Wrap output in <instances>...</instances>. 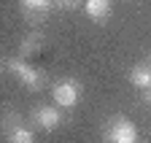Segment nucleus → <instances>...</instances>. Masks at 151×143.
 Here are the masks:
<instances>
[{"mask_svg":"<svg viewBox=\"0 0 151 143\" xmlns=\"http://www.w3.org/2000/svg\"><path fill=\"white\" fill-rule=\"evenodd\" d=\"M113 11V0H84V14L94 22H105Z\"/></svg>","mask_w":151,"mask_h":143,"instance_id":"423d86ee","label":"nucleus"},{"mask_svg":"<svg viewBox=\"0 0 151 143\" xmlns=\"http://www.w3.org/2000/svg\"><path fill=\"white\" fill-rule=\"evenodd\" d=\"M148 65H151V60H148Z\"/></svg>","mask_w":151,"mask_h":143,"instance_id":"f8f14e48","label":"nucleus"},{"mask_svg":"<svg viewBox=\"0 0 151 143\" xmlns=\"http://www.w3.org/2000/svg\"><path fill=\"white\" fill-rule=\"evenodd\" d=\"M57 3H60L62 8H70V11H73V8H78V6H84L81 0H57Z\"/></svg>","mask_w":151,"mask_h":143,"instance_id":"9d476101","label":"nucleus"},{"mask_svg":"<svg viewBox=\"0 0 151 143\" xmlns=\"http://www.w3.org/2000/svg\"><path fill=\"white\" fill-rule=\"evenodd\" d=\"M81 95H84V89H81V84L76 81V78H60V81L51 86V100H54V105L68 108V111L81 103Z\"/></svg>","mask_w":151,"mask_h":143,"instance_id":"f03ea898","label":"nucleus"},{"mask_svg":"<svg viewBox=\"0 0 151 143\" xmlns=\"http://www.w3.org/2000/svg\"><path fill=\"white\" fill-rule=\"evenodd\" d=\"M3 135H6V143H38L35 132L30 127H24L22 116H19L14 108H8L3 114Z\"/></svg>","mask_w":151,"mask_h":143,"instance_id":"7ed1b4c3","label":"nucleus"},{"mask_svg":"<svg viewBox=\"0 0 151 143\" xmlns=\"http://www.w3.org/2000/svg\"><path fill=\"white\" fill-rule=\"evenodd\" d=\"M3 68L8 70L16 81H22L30 92H41V89L46 86V76L41 73V70H35L32 65H27L24 57H6L3 60Z\"/></svg>","mask_w":151,"mask_h":143,"instance_id":"f257e3e1","label":"nucleus"},{"mask_svg":"<svg viewBox=\"0 0 151 143\" xmlns=\"http://www.w3.org/2000/svg\"><path fill=\"white\" fill-rule=\"evenodd\" d=\"M103 135H105L108 143H138V127L127 116H113L105 124Z\"/></svg>","mask_w":151,"mask_h":143,"instance_id":"20e7f679","label":"nucleus"},{"mask_svg":"<svg viewBox=\"0 0 151 143\" xmlns=\"http://www.w3.org/2000/svg\"><path fill=\"white\" fill-rule=\"evenodd\" d=\"M143 100H146V103L151 105V89H146V92H143Z\"/></svg>","mask_w":151,"mask_h":143,"instance_id":"9b49d317","label":"nucleus"},{"mask_svg":"<svg viewBox=\"0 0 151 143\" xmlns=\"http://www.w3.org/2000/svg\"><path fill=\"white\" fill-rule=\"evenodd\" d=\"M129 84L138 86L140 92L151 89V65H135L129 70Z\"/></svg>","mask_w":151,"mask_h":143,"instance_id":"6e6552de","label":"nucleus"},{"mask_svg":"<svg viewBox=\"0 0 151 143\" xmlns=\"http://www.w3.org/2000/svg\"><path fill=\"white\" fill-rule=\"evenodd\" d=\"M54 6V0H19V8L24 16H30L32 22H38L41 16H46Z\"/></svg>","mask_w":151,"mask_h":143,"instance_id":"0eeeda50","label":"nucleus"},{"mask_svg":"<svg viewBox=\"0 0 151 143\" xmlns=\"http://www.w3.org/2000/svg\"><path fill=\"white\" fill-rule=\"evenodd\" d=\"M30 121H32V127L43 130V132H51V130H57L65 121V116H62V108H60V105H46V103H41V105H35V108L30 111Z\"/></svg>","mask_w":151,"mask_h":143,"instance_id":"39448f33","label":"nucleus"},{"mask_svg":"<svg viewBox=\"0 0 151 143\" xmlns=\"http://www.w3.org/2000/svg\"><path fill=\"white\" fill-rule=\"evenodd\" d=\"M43 41H46V38H43L41 32H30L27 38L22 41V46H19V57H24V60H27L32 51H38V49H41V43H43Z\"/></svg>","mask_w":151,"mask_h":143,"instance_id":"1a4fd4ad","label":"nucleus"}]
</instances>
